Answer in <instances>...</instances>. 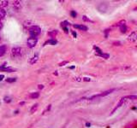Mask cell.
Listing matches in <instances>:
<instances>
[{
    "label": "cell",
    "instance_id": "cell-29",
    "mask_svg": "<svg viewBox=\"0 0 137 128\" xmlns=\"http://www.w3.org/2000/svg\"><path fill=\"white\" fill-rule=\"evenodd\" d=\"M83 20H84V21H91L89 19H88V18H87V16H83Z\"/></svg>",
    "mask_w": 137,
    "mask_h": 128
},
{
    "label": "cell",
    "instance_id": "cell-14",
    "mask_svg": "<svg viewBox=\"0 0 137 128\" xmlns=\"http://www.w3.org/2000/svg\"><path fill=\"white\" fill-rule=\"evenodd\" d=\"M9 4V2L8 1H5V0H2L0 1V7H6Z\"/></svg>",
    "mask_w": 137,
    "mask_h": 128
},
{
    "label": "cell",
    "instance_id": "cell-7",
    "mask_svg": "<svg viewBox=\"0 0 137 128\" xmlns=\"http://www.w3.org/2000/svg\"><path fill=\"white\" fill-rule=\"evenodd\" d=\"M115 90H116V89H110V90H107V91H104V92H102V93L98 94V97H106V95H108V94L111 93V92L114 91Z\"/></svg>",
    "mask_w": 137,
    "mask_h": 128
},
{
    "label": "cell",
    "instance_id": "cell-15",
    "mask_svg": "<svg viewBox=\"0 0 137 128\" xmlns=\"http://www.w3.org/2000/svg\"><path fill=\"white\" fill-rule=\"evenodd\" d=\"M31 98H33V99H35V98H38V97H39V94L38 93V92H33V93H32V94H30V96H29Z\"/></svg>",
    "mask_w": 137,
    "mask_h": 128
},
{
    "label": "cell",
    "instance_id": "cell-20",
    "mask_svg": "<svg viewBox=\"0 0 137 128\" xmlns=\"http://www.w3.org/2000/svg\"><path fill=\"white\" fill-rule=\"evenodd\" d=\"M37 108H38V104L36 103V104H34V105L33 106V107H32V109H31V113H33L34 112V111H36V109H37Z\"/></svg>",
    "mask_w": 137,
    "mask_h": 128
},
{
    "label": "cell",
    "instance_id": "cell-23",
    "mask_svg": "<svg viewBox=\"0 0 137 128\" xmlns=\"http://www.w3.org/2000/svg\"><path fill=\"white\" fill-rule=\"evenodd\" d=\"M70 15H71V16H72L73 18H76V16H77V13L76 12V11H74V10H72L70 12Z\"/></svg>",
    "mask_w": 137,
    "mask_h": 128
},
{
    "label": "cell",
    "instance_id": "cell-6",
    "mask_svg": "<svg viewBox=\"0 0 137 128\" xmlns=\"http://www.w3.org/2000/svg\"><path fill=\"white\" fill-rule=\"evenodd\" d=\"M125 100H126V97H123V98H121V100L119 101V102H118V104H117V107L115 108V109L112 110V113H114L115 111L117 110V109H119V108L121 107V106L123 104V102H125Z\"/></svg>",
    "mask_w": 137,
    "mask_h": 128
},
{
    "label": "cell",
    "instance_id": "cell-25",
    "mask_svg": "<svg viewBox=\"0 0 137 128\" xmlns=\"http://www.w3.org/2000/svg\"><path fill=\"white\" fill-rule=\"evenodd\" d=\"M99 55V56L104 57V58H106V59H107L108 57H109V55H108V54H104V53L100 54V55Z\"/></svg>",
    "mask_w": 137,
    "mask_h": 128
},
{
    "label": "cell",
    "instance_id": "cell-32",
    "mask_svg": "<svg viewBox=\"0 0 137 128\" xmlns=\"http://www.w3.org/2000/svg\"><path fill=\"white\" fill-rule=\"evenodd\" d=\"M113 45H120V42H115V43H113Z\"/></svg>",
    "mask_w": 137,
    "mask_h": 128
},
{
    "label": "cell",
    "instance_id": "cell-4",
    "mask_svg": "<svg viewBox=\"0 0 137 128\" xmlns=\"http://www.w3.org/2000/svg\"><path fill=\"white\" fill-rule=\"evenodd\" d=\"M136 38H137V35L135 32H132L128 37V40L130 42H135L136 41Z\"/></svg>",
    "mask_w": 137,
    "mask_h": 128
},
{
    "label": "cell",
    "instance_id": "cell-11",
    "mask_svg": "<svg viewBox=\"0 0 137 128\" xmlns=\"http://www.w3.org/2000/svg\"><path fill=\"white\" fill-rule=\"evenodd\" d=\"M5 15H6L5 9H3V8H0V19H4L5 17Z\"/></svg>",
    "mask_w": 137,
    "mask_h": 128
},
{
    "label": "cell",
    "instance_id": "cell-13",
    "mask_svg": "<svg viewBox=\"0 0 137 128\" xmlns=\"http://www.w3.org/2000/svg\"><path fill=\"white\" fill-rule=\"evenodd\" d=\"M38 59H39V56H38L37 55H34V56H33L31 60H30V64H34L38 61Z\"/></svg>",
    "mask_w": 137,
    "mask_h": 128
},
{
    "label": "cell",
    "instance_id": "cell-35",
    "mask_svg": "<svg viewBox=\"0 0 137 128\" xmlns=\"http://www.w3.org/2000/svg\"><path fill=\"white\" fill-rule=\"evenodd\" d=\"M2 27H3V24H2V22L0 21V30L2 29Z\"/></svg>",
    "mask_w": 137,
    "mask_h": 128
},
{
    "label": "cell",
    "instance_id": "cell-30",
    "mask_svg": "<svg viewBox=\"0 0 137 128\" xmlns=\"http://www.w3.org/2000/svg\"><path fill=\"white\" fill-rule=\"evenodd\" d=\"M4 74H0V81L4 80Z\"/></svg>",
    "mask_w": 137,
    "mask_h": 128
},
{
    "label": "cell",
    "instance_id": "cell-17",
    "mask_svg": "<svg viewBox=\"0 0 137 128\" xmlns=\"http://www.w3.org/2000/svg\"><path fill=\"white\" fill-rule=\"evenodd\" d=\"M58 43V41H57L56 39H50V40H48L47 42L46 43V45H56V44Z\"/></svg>",
    "mask_w": 137,
    "mask_h": 128
},
{
    "label": "cell",
    "instance_id": "cell-1",
    "mask_svg": "<svg viewBox=\"0 0 137 128\" xmlns=\"http://www.w3.org/2000/svg\"><path fill=\"white\" fill-rule=\"evenodd\" d=\"M28 33H29V34L31 37H34V38H36L38 35L40 34L41 29L39 26H33L32 27H30L29 29H28Z\"/></svg>",
    "mask_w": 137,
    "mask_h": 128
},
{
    "label": "cell",
    "instance_id": "cell-12",
    "mask_svg": "<svg viewBox=\"0 0 137 128\" xmlns=\"http://www.w3.org/2000/svg\"><path fill=\"white\" fill-rule=\"evenodd\" d=\"M0 70H3V71H5V72H13L15 69H14V68H9V67H7V68L1 67V68H0Z\"/></svg>",
    "mask_w": 137,
    "mask_h": 128
},
{
    "label": "cell",
    "instance_id": "cell-27",
    "mask_svg": "<svg viewBox=\"0 0 137 128\" xmlns=\"http://www.w3.org/2000/svg\"><path fill=\"white\" fill-rule=\"evenodd\" d=\"M82 80H84V81H90V79L89 78H87V77H85V78H83L82 79Z\"/></svg>",
    "mask_w": 137,
    "mask_h": 128
},
{
    "label": "cell",
    "instance_id": "cell-18",
    "mask_svg": "<svg viewBox=\"0 0 137 128\" xmlns=\"http://www.w3.org/2000/svg\"><path fill=\"white\" fill-rule=\"evenodd\" d=\"M57 34H58V31H57V30H53V31L49 32V33H48V35L51 36V37H55Z\"/></svg>",
    "mask_w": 137,
    "mask_h": 128
},
{
    "label": "cell",
    "instance_id": "cell-5",
    "mask_svg": "<svg viewBox=\"0 0 137 128\" xmlns=\"http://www.w3.org/2000/svg\"><path fill=\"white\" fill-rule=\"evenodd\" d=\"M33 26H34L33 23V21H29V20H28V21H25L24 23H23V27H24L25 28H28L29 29L30 27H32Z\"/></svg>",
    "mask_w": 137,
    "mask_h": 128
},
{
    "label": "cell",
    "instance_id": "cell-3",
    "mask_svg": "<svg viewBox=\"0 0 137 128\" xmlns=\"http://www.w3.org/2000/svg\"><path fill=\"white\" fill-rule=\"evenodd\" d=\"M37 42H38L37 38L30 37V38L28 39V41H27V45H28V46L29 47V48H33V47H34L36 45H37Z\"/></svg>",
    "mask_w": 137,
    "mask_h": 128
},
{
    "label": "cell",
    "instance_id": "cell-10",
    "mask_svg": "<svg viewBox=\"0 0 137 128\" xmlns=\"http://www.w3.org/2000/svg\"><path fill=\"white\" fill-rule=\"evenodd\" d=\"M6 49H7V48H6L5 45H1V46H0V57L3 56V55L5 54Z\"/></svg>",
    "mask_w": 137,
    "mask_h": 128
},
{
    "label": "cell",
    "instance_id": "cell-36",
    "mask_svg": "<svg viewBox=\"0 0 137 128\" xmlns=\"http://www.w3.org/2000/svg\"><path fill=\"white\" fill-rule=\"evenodd\" d=\"M0 39H1V38H0Z\"/></svg>",
    "mask_w": 137,
    "mask_h": 128
},
{
    "label": "cell",
    "instance_id": "cell-19",
    "mask_svg": "<svg viewBox=\"0 0 137 128\" xmlns=\"http://www.w3.org/2000/svg\"><path fill=\"white\" fill-rule=\"evenodd\" d=\"M16 80V78H8L6 79V82H9V83H13Z\"/></svg>",
    "mask_w": 137,
    "mask_h": 128
},
{
    "label": "cell",
    "instance_id": "cell-22",
    "mask_svg": "<svg viewBox=\"0 0 137 128\" xmlns=\"http://www.w3.org/2000/svg\"><path fill=\"white\" fill-rule=\"evenodd\" d=\"M68 21H63V22H61V27H66V26H68Z\"/></svg>",
    "mask_w": 137,
    "mask_h": 128
},
{
    "label": "cell",
    "instance_id": "cell-33",
    "mask_svg": "<svg viewBox=\"0 0 137 128\" xmlns=\"http://www.w3.org/2000/svg\"><path fill=\"white\" fill-rule=\"evenodd\" d=\"M72 34H73V36H74L75 38H76V32L73 31V32H72Z\"/></svg>",
    "mask_w": 137,
    "mask_h": 128
},
{
    "label": "cell",
    "instance_id": "cell-24",
    "mask_svg": "<svg viewBox=\"0 0 137 128\" xmlns=\"http://www.w3.org/2000/svg\"><path fill=\"white\" fill-rule=\"evenodd\" d=\"M4 102H7V103H9V102H11V98L10 97H4Z\"/></svg>",
    "mask_w": 137,
    "mask_h": 128
},
{
    "label": "cell",
    "instance_id": "cell-8",
    "mask_svg": "<svg viewBox=\"0 0 137 128\" xmlns=\"http://www.w3.org/2000/svg\"><path fill=\"white\" fill-rule=\"evenodd\" d=\"M13 7H14L16 10H19L21 8V2H20V1H15V2L13 3Z\"/></svg>",
    "mask_w": 137,
    "mask_h": 128
},
{
    "label": "cell",
    "instance_id": "cell-21",
    "mask_svg": "<svg viewBox=\"0 0 137 128\" xmlns=\"http://www.w3.org/2000/svg\"><path fill=\"white\" fill-rule=\"evenodd\" d=\"M93 48H94V50H96V52H97V53H98V55H100V54L103 53V52L101 51V50H100V49H98L97 46H93Z\"/></svg>",
    "mask_w": 137,
    "mask_h": 128
},
{
    "label": "cell",
    "instance_id": "cell-28",
    "mask_svg": "<svg viewBox=\"0 0 137 128\" xmlns=\"http://www.w3.org/2000/svg\"><path fill=\"white\" fill-rule=\"evenodd\" d=\"M51 105H49V106H48V107H47V109H46V110H45V111H44V113H46V111H49V110H50V109H51Z\"/></svg>",
    "mask_w": 137,
    "mask_h": 128
},
{
    "label": "cell",
    "instance_id": "cell-26",
    "mask_svg": "<svg viewBox=\"0 0 137 128\" xmlns=\"http://www.w3.org/2000/svg\"><path fill=\"white\" fill-rule=\"evenodd\" d=\"M67 63H68V62H67V61H64V62H61V63H59V66H64L65 64H67Z\"/></svg>",
    "mask_w": 137,
    "mask_h": 128
},
{
    "label": "cell",
    "instance_id": "cell-2",
    "mask_svg": "<svg viewBox=\"0 0 137 128\" xmlns=\"http://www.w3.org/2000/svg\"><path fill=\"white\" fill-rule=\"evenodd\" d=\"M22 54V49L20 47H14L11 50V56L12 57H20Z\"/></svg>",
    "mask_w": 137,
    "mask_h": 128
},
{
    "label": "cell",
    "instance_id": "cell-9",
    "mask_svg": "<svg viewBox=\"0 0 137 128\" xmlns=\"http://www.w3.org/2000/svg\"><path fill=\"white\" fill-rule=\"evenodd\" d=\"M73 27H74L75 28H77V29H81V30H83V31H87L88 30V27H87L86 26H84V25H73Z\"/></svg>",
    "mask_w": 137,
    "mask_h": 128
},
{
    "label": "cell",
    "instance_id": "cell-34",
    "mask_svg": "<svg viewBox=\"0 0 137 128\" xmlns=\"http://www.w3.org/2000/svg\"><path fill=\"white\" fill-rule=\"evenodd\" d=\"M86 126H88V127H89V126H91V124H90V123H88V122H87V123H86Z\"/></svg>",
    "mask_w": 137,
    "mask_h": 128
},
{
    "label": "cell",
    "instance_id": "cell-31",
    "mask_svg": "<svg viewBox=\"0 0 137 128\" xmlns=\"http://www.w3.org/2000/svg\"><path fill=\"white\" fill-rule=\"evenodd\" d=\"M38 88H39V89H43V88H44V85H38Z\"/></svg>",
    "mask_w": 137,
    "mask_h": 128
},
{
    "label": "cell",
    "instance_id": "cell-16",
    "mask_svg": "<svg viewBox=\"0 0 137 128\" xmlns=\"http://www.w3.org/2000/svg\"><path fill=\"white\" fill-rule=\"evenodd\" d=\"M120 31H121L122 33H126V32H127V27H126V25L123 24V25H122V26H120Z\"/></svg>",
    "mask_w": 137,
    "mask_h": 128
}]
</instances>
